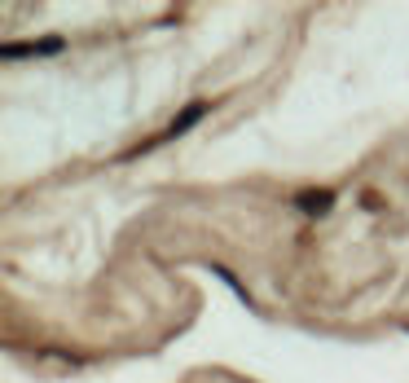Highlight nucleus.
Instances as JSON below:
<instances>
[{"mask_svg":"<svg viewBox=\"0 0 409 383\" xmlns=\"http://www.w3.org/2000/svg\"><path fill=\"white\" fill-rule=\"evenodd\" d=\"M198 115H202V106H190V111H185L181 119H176V123H172V133H185V128H190V123H194Z\"/></svg>","mask_w":409,"mask_h":383,"instance_id":"nucleus-2","label":"nucleus"},{"mask_svg":"<svg viewBox=\"0 0 409 383\" xmlns=\"http://www.w3.org/2000/svg\"><path fill=\"white\" fill-rule=\"evenodd\" d=\"M330 208V194H304V212H326Z\"/></svg>","mask_w":409,"mask_h":383,"instance_id":"nucleus-1","label":"nucleus"}]
</instances>
